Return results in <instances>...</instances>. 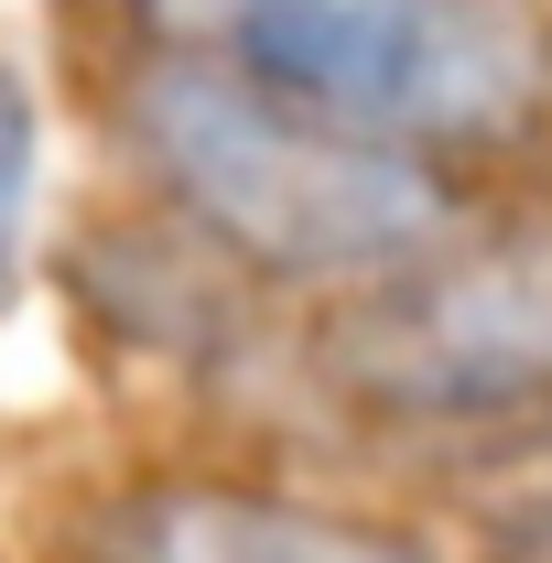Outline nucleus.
<instances>
[{"label": "nucleus", "instance_id": "20e7f679", "mask_svg": "<svg viewBox=\"0 0 552 563\" xmlns=\"http://www.w3.org/2000/svg\"><path fill=\"white\" fill-rule=\"evenodd\" d=\"M76 563H444L412 520L303 498L272 477H217V466H163L87 509Z\"/></svg>", "mask_w": 552, "mask_h": 563}, {"label": "nucleus", "instance_id": "f03ea898", "mask_svg": "<svg viewBox=\"0 0 552 563\" xmlns=\"http://www.w3.org/2000/svg\"><path fill=\"white\" fill-rule=\"evenodd\" d=\"M131 55L250 76L292 109L433 163L520 152L552 120L542 0H120Z\"/></svg>", "mask_w": 552, "mask_h": 563}, {"label": "nucleus", "instance_id": "7ed1b4c3", "mask_svg": "<svg viewBox=\"0 0 552 563\" xmlns=\"http://www.w3.org/2000/svg\"><path fill=\"white\" fill-rule=\"evenodd\" d=\"M314 379L379 433H520L552 422V239H455L422 272L336 292Z\"/></svg>", "mask_w": 552, "mask_h": 563}, {"label": "nucleus", "instance_id": "39448f33", "mask_svg": "<svg viewBox=\"0 0 552 563\" xmlns=\"http://www.w3.org/2000/svg\"><path fill=\"white\" fill-rule=\"evenodd\" d=\"M33 196H44V98L22 66H0V314L33 272Z\"/></svg>", "mask_w": 552, "mask_h": 563}, {"label": "nucleus", "instance_id": "f257e3e1", "mask_svg": "<svg viewBox=\"0 0 552 563\" xmlns=\"http://www.w3.org/2000/svg\"><path fill=\"white\" fill-rule=\"evenodd\" d=\"M109 131H120V163L141 174L152 217H174L239 282L336 303V292L401 282L466 239L455 163L368 141L325 109H292L272 87L185 66V55H131Z\"/></svg>", "mask_w": 552, "mask_h": 563}]
</instances>
